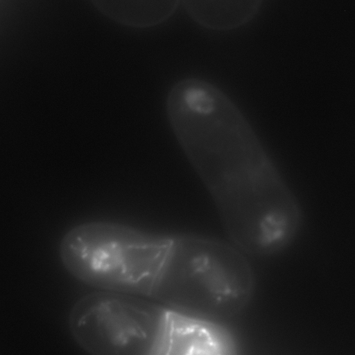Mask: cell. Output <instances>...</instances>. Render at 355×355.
I'll return each instance as SVG.
<instances>
[{
	"label": "cell",
	"instance_id": "1",
	"mask_svg": "<svg viewBox=\"0 0 355 355\" xmlns=\"http://www.w3.org/2000/svg\"><path fill=\"white\" fill-rule=\"evenodd\" d=\"M254 282L246 254L233 243L177 235L171 236L153 299L174 309L219 320L248 304Z\"/></svg>",
	"mask_w": 355,
	"mask_h": 355
},
{
	"label": "cell",
	"instance_id": "2",
	"mask_svg": "<svg viewBox=\"0 0 355 355\" xmlns=\"http://www.w3.org/2000/svg\"><path fill=\"white\" fill-rule=\"evenodd\" d=\"M170 241L171 236L121 223L88 221L63 235L59 257L67 271L85 284L153 299Z\"/></svg>",
	"mask_w": 355,
	"mask_h": 355
},
{
	"label": "cell",
	"instance_id": "3",
	"mask_svg": "<svg viewBox=\"0 0 355 355\" xmlns=\"http://www.w3.org/2000/svg\"><path fill=\"white\" fill-rule=\"evenodd\" d=\"M168 308L144 297L99 290L73 304L69 327L90 355H155Z\"/></svg>",
	"mask_w": 355,
	"mask_h": 355
},
{
	"label": "cell",
	"instance_id": "4",
	"mask_svg": "<svg viewBox=\"0 0 355 355\" xmlns=\"http://www.w3.org/2000/svg\"><path fill=\"white\" fill-rule=\"evenodd\" d=\"M155 355H239V348L219 320L168 307Z\"/></svg>",
	"mask_w": 355,
	"mask_h": 355
},
{
	"label": "cell",
	"instance_id": "5",
	"mask_svg": "<svg viewBox=\"0 0 355 355\" xmlns=\"http://www.w3.org/2000/svg\"><path fill=\"white\" fill-rule=\"evenodd\" d=\"M189 17L200 26L228 31L247 24L257 14L260 1H184Z\"/></svg>",
	"mask_w": 355,
	"mask_h": 355
},
{
	"label": "cell",
	"instance_id": "6",
	"mask_svg": "<svg viewBox=\"0 0 355 355\" xmlns=\"http://www.w3.org/2000/svg\"><path fill=\"white\" fill-rule=\"evenodd\" d=\"M94 6L110 19L133 28H149L167 20L175 12L177 1L94 0Z\"/></svg>",
	"mask_w": 355,
	"mask_h": 355
}]
</instances>
